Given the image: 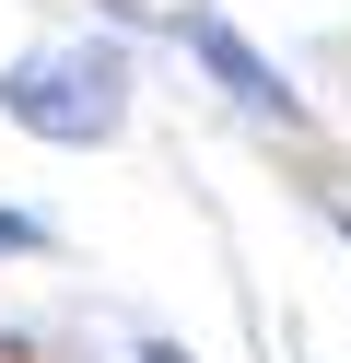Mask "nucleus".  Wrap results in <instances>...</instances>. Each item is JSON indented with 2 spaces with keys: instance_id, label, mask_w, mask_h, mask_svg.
<instances>
[{
  "instance_id": "f03ea898",
  "label": "nucleus",
  "mask_w": 351,
  "mask_h": 363,
  "mask_svg": "<svg viewBox=\"0 0 351 363\" xmlns=\"http://www.w3.org/2000/svg\"><path fill=\"white\" fill-rule=\"evenodd\" d=\"M187 59H199V71H211V82H223V94H234V106H257V118H304V94H293V82H281V71H269V59H257V48H246V35H234V24H223V12H199V24H187Z\"/></svg>"
},
{
  "instance_id": "f257e3e1",
  "label": "nucleus",
  "mask_w": 351,
  "mask_h": 363,
  "mask_svg": "<svg viewBox=\"0 0 351 363\" xmlns=\"http://www.w3.org/2000/svg\"><path fill=\"white\" fill-rule=\"evenodd\" d=\"M0 106H12L35 141L94 152V141H117V118H129V59L94 48V35H70V48H23L12 71H0Z\"/></svg>"
},
{
  "instance_id": "20e7f679",
  "label": "nucleus",
  "mask_w": 351,
  "mask_h": 363,
  "mask_svg": "<svg viewBox=\"0 0 351 363\" xmlns=\"http://www.w3.org/2000/svg\"><path fill=\"white\" fill-rule=\"evenodd\" d=\"M140 363H187V352H164V340H152V352H140Z\"/></svg>"
},
{
  "instance_id": "39448f33",
  "label": "nucleus",
  "mask_w": 351,
  "mask_h": 363,
  "mask_svg": "<svg viewBox=\"0 0 351 363\" xmlns=\"http://www.w3.org/2000/svg\"><path fill=\"white\" fill-rule=\"evenodd\" d=\"M340 235H351V223H340Z\"/></svg>"
},
{
  "instance_id": "7ed1b4c3",
  "label": "nucleus",
  "mask_w": 351,
  "mask_h": 363,
  "mask_svg": "<svg viewBox=\"0 0 351 363\" xmlns=\"http://www.w3.org/2000/svg\"><path fill=\"white\" fill-rule=\"evenodd\" d=\"M35 246H47V223H35V211H0V258H35Z\"/></svg>"
}]
</instances>
